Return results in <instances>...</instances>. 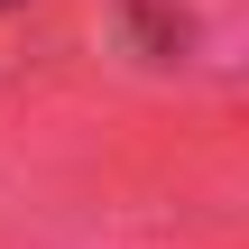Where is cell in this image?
<instances>
[{
  "label": "cell",
  "mask_w": 249,
  "mask_h": 249,
  "mask_svg": "<svg viewBox=\"0 0 249 249\" xmlns=\"http://www.w3.org/2000/svg\"><path fill=\"white\" fill-rule=\"evenodd\" d=\"M120 28H129V46H139L148 65H176V55L194 46V18H185L176 0H129V9H120Z\"/></svg>",
  "instance_id": "cell-1"
},
{
  "label": "cell",
  "mask_w": 249,
  "mask_h": 249,
  "mask_svg": "<svg viewBox=\"0 0 249 249\" xmlns=\"http://www.w3.org/2000/svg\"><path fill=\"white\" fill-rule=\"evenodd\" d=\"M0 9H18V0H0Z\"/></svg>",
  "instance_id": "cell-2"
}]
</instances>
